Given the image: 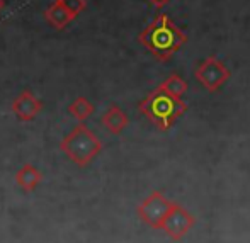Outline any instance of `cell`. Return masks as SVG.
Masks as SVG:
<instances>
[{"mask_svg":"<svg viewBox=\"0 0 250 243\" xmlns=\"http://www.w3.org/2000/svg\"><path fill=\"white\" fill-rule=\"evenodd\" d=\"M138 41L157 60L168 61L179 49L188 43V36L172 22V19L167 14H160L153 22H150L142 31Z\"/></svg>","mask_w":250,"mask_h":243,"instance_id":"obj_1","label":"cell"},{"mask_svg":"<svg viewBox=\"0 0 250 243\" xmlns=\"http://www.w3.org/2000/svg\"><path fill=\"white\" fill-rule=\"evenodd\" d=\"M138 109L160 131H167L188 111V104L181 97H174L157 87L140 102Z\"/></svg>","mask_w":250,"mask_h":243,"instance_id":"obj_2","label":"cell"},{"mask_svg":"<svg viewBox=\"0 0 250 243\" xmlns=\"http://www.w3.org/2000/svg\"><path fill=\"white\" fill-rule=\"evenodd\" d=\"M60 148L75 165L85 167L102 151V143L83 122H79L62 140Z\"/></svg>","mask_w":250,"mask_h":243,"instance_id":"obj_3","label":"cell"},{"mask_svg":"<svg viewBox=\"0 0 250 243\" xmlns=\"http://www.w3.org/2000/svg\"><path fill=\"white\" fill-rule=\"evenodd\" d=\"M172 201H168L167 197L162 194L160 191H153L148 197L142 201L136 207V213H138L140 220L143 223H146L153 230H160L162 221L165 220V216L168 214L172 207Z\"/></svg>","mask_w":250,"mask_h":243,"instance_id":"obj_4","label":"cell"},{"mask_svg":"<svg viewBox=\"0 0 250 243\" xmlns=\"http://www.w3.org/2000/svg\"><path fill=\"white\" fill-rule=\"evenodd\" d=\"M196 224V218L194 214H191L184 206L174 202L168 211V214L165 216V220L162 221L160 230L165 235L172 238V240L179 242L192 230V226Z\"/></svg>","mask_w":250,"mask_h":243,"instance_id":"obj_5","label":"cell"},{"mask_svg":"<svg viewBox=\"0 0 250 243\" xmlns=\"http://www.w3.org/2000/svg\"><path fill=\"white\" fill-rule=\"evenodd\" d=\"M194 77L208 92H216L230 79V70L216 56H208L198 68H196Z\"/></svg>","mask_w":250,"mask_h":243,"instance_id":"obj_6","label":"cell"},{"mask_svg":"<svg viewBox=\"0 0 250 243\" xmlns=\"http://www.w3.org/2000/svg\"><path fill=\"white\" fill-rule=\"evenodd\" d=\"M41 109H43V104H41V101L31 90H24L22 94H19L12 101V112L22 122L33 121L40 114Z\"/></svg>","mask_w":250,"mask_h":243,"instance_id":"obj_7","label":"cell"},{"mask_svg":"<svg viewBox=\"0 0 250 243\" xmlns=\"http://www.w3.org/2000/svg\"><path fill=\"white\" fill-rule=\"evenodd\" d=\"M101 122H102V126L111 133V135H119V133H123V129L128 126L129 119L121 107H118V105H111V107L102 114Z\"/></svg>","mask_w":250,"mask_h":243,"instance_id":"obj_8","label":"cell"},{"mask_svg":"<svg viewBox=\"0 0 250 243\" xmlns=\"http://www.w3.org/2000/svg\"><path fill=\"white\" fill-rule=\"evenodd\" d=\"M44 17H46V20L55 27V29H63V27L68 26V24L75 19V16L66 9L65 3H63L62 0H55V2L46 9Z\"/></svg>","mask_w":250,"mask_h":243,"instance_id":"obj_9","label":"cell"},{"mask_svg":"<svg viewBox=\"0 0 250 243\" xmlns=\"http://www.w3.org/2000/svg\"><path fill=\"white\" fill-rule=\"evenodd\" d=\"M43 179V174L38 170L34 165L26 163L24 167H21L16 174V184L22 189L24 192H33L38 187V184Z\"/></svg>","mask_w":250,"mask_h":243,"instance_id":"obj_10","label":"cell"},{"mask_svg":"<svg viewBox=\"0 0 250 243\" xmlns=\"http://www.w3.org/2000/svg\"><path fill=\"white\" fill-rule=\"evenodd\" d=\"M94 112V105L92 102H89L85 97H79L68 105V114L73 119H77L79 122H83L89 116H92Z\"/></svg>","mask_w":250,"mask_h":243,"instance_id":"obj_11","label":"cell"},{"mask_svg":"<svg viewBox=\"0 0 250 243\" xmlns=\"http://www.w3.org/2000/svg\"><path fill=\"white\" fill-rule=\"evenodd\" d=\"M158 87L174 97H181L188 92V82H186L181 75H175V73H172L170 77H167Z\"/></svg>","mask_w":250,"mask_h":243,"instance_id":"obj_12","label":"cell"},{"mask_svg":"<svg viewBox=\"0 0 250 243\" xmlns=\"http://www.w3.org/2000/svg\"><path fill=\"white\" fill-rule=\"evenodd\" d=\"M63 3H65V7L70 10V12L73 14V16H79L80 12H83L85 10V7H87V3H85V0H62Z\"/></svg>","mask_w":250,"mask_h":243,"instance_id":"obj_13","label":"cell"},{"mask_svg":"<svg viewBox=\"0 0 250 243\" xmlns=\"http://www.w3.org/2000/svg\"><path fill=\"white\" fill-rule=\"evenodd\" d=\"M168 2H170V0H150V3H151V5L158 7V9H160V7H165Z\"/></svg>","mask_w":250,"mask_h":243,"instance_id":"obj_14","label":"cell"},{"mask_svg":"<svg viewBox=\"0 0 250 243\" xmlns=\"http://www.w3.org/2000/svg\"><path fill=\"white\" fill-rule=\"evenodd\" d=\"M3 5H5V2H3V0H0V10L3 9Z\"/></svg>","mask_w":250,"mask_h":243,"instance_id":"obj_15","label":"cell"}]
</instances>
